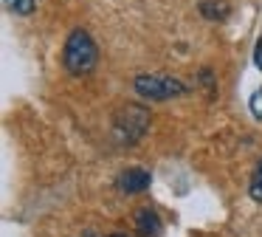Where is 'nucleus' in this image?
<instances>
[{"label":"nucleus","instance_id":"f257e3e1","mask_svg":"<svg viewBox=\"0 0 262 237\" xmlns=\"http://www.w3.org/2000/svg\"><path fill=\"white\" fill-rule=\"evenodd\" d=\"M62 65L71 76H85L99 65V48L85 28H74L68 34L62 48Z\"/></svg>","mask_w":262,"mask_h":237},{"label":"nucleus","instance_id":"f03ea898","mask_svg":"<svg viewBox=\"0 0 262 237\" xmlns=\"http://www.w3.org/2000/svg\"><path fill=\"white\" fill-rule=\"evenodd\" d=\"M133 88H136L138 96H144L149 102H166L186 93V85L181 79L164 76V73H141V76L133 79Z\"/></svg>","mask_w":262,"mask_h":237},{"label":"nucleus","instance_id":"7ed1b4c3","mask_svg":"<svg viewBox=\"0 0 262 237\" xmlns=\"http://www.w3.org/2000/svg\"><path fill=\"white\" fill-rule=\"evenodd\" d=\"M149 127V110L144 105H124L113 116V133L121 144H133L138 141Z\"/></svg>","mask_w":262,"mask_h":237},{"label":"nucleus","instance_id":"20e7f679","mask_svg":"<svg viewBox=\"0 0 262 237\" xmlns=\"http://www.w3.org/2000/svg\"><path fill=\"white\" fill-rule=\"evenodd\" d=\"M149 184H152V175L141 167H130L119 175V189L124 195H138V192L149 189Z\"/></svg>","mask_w":262,"mask_h":237},{"label":"nucleus","instance_id":"39448f33","mask_svg":"<svg viewBox=\"0 0 262 237\" xmlns=\"http://www.w3.org/2000/svg\"><path fill=\"white\" fill-rule=\"evenodd\" d=\"M136 229L141 237H161V218L152 209H138L136 212Z\"/></svg>","mask_w":262,"mask_h":237},{"label":"nucleus","instance_id":"423d86ee","mask_svg":"<svg viewBox=\"0 0 262 237\" xmlns=\"http://www.w3.org/2000/svg\"><path fill=\"white\" fill-rule=\"evenodd\" d=\"M228 11H231V6H228L226 0H203V3H200V14H203L206 20H226Z\"/></svg>","mask_w":262,"mask_h":237},{"label":"nucleus","instance_id":"0eeeda50","mask_svg":"<svg viewBox=\"0 0 262 237\" xmlns=\"http://www.w3.org/2000/svg\"><path fill=\"white\" fill-rule=\"evenodd\" d=\"M248 192H251V198H254L256 203H262V161L256 164L254 175H251V186H248Z\"/></svg>","mask_w":262,"mask_h":237},{"label":"nucleus","instance_id":"6e6552de","mask_svg":"<svg viewBox=\"0 0 262 237\" xmlns=\"http://www.w3.org/2000/svg\"><path fill=\"white\" fill-rule=\"evenodd\" d=\"M6 3H9V9H12V14H17V17H29L31 11H34L37 0H6Z\"/></svg>","mask_w":262,"mask_h":237},{"label":"nucleus","instance_id":"1a4fd4ad","mask_svg":"<svg viewBox=\"0 0 262 237\" xmlns=\"http://www.w3.org/2000/svg\"><path fill=\"white\" fill-rule=\"evenodd\" d=\"M248 107H251V116H254L256 122H262V88H256L254 93H251Z\"/></svg>","mask_w":262,"mask_h":237},{"label":"nucleus","instance_id":"9d476101","mask_svg":"<svg viewBox=\"0 0 262 237\" xmlns=\"http://www.w3.org/2000/svg\"><path fill=\"white\" fill-rule=\"evenodd\" d=\"M254 65L262 71V40H256V45H254Z\"/></svg>","mask_w":262,"mask_h":237},{"label":"nucleus","instance_id":"9b49d317","mask_svg":"<svg viewBox=\"0 0 262 237\" xmlns=\"http://www.w3.org/2000/svg\"><path fill=\"white\" fill-rule=\"evenodd\" d=\"M110 237H121V234H110Z\"/></svg>","mask_w":262,"mask_h":237},{"label":"nucleus","instance_id":"f8f14e48","mask_svg":"<svg viewBox=\"0 0 262 237\" xmlns=\"http://www.w3.org/2000/svg\"><path fill=\"white\" fill-rule=\"evenodd\" d=\"M85 237H93V234H85Z\"/></svg>","mask_w":262,"mask_h":237}]
</instances>
